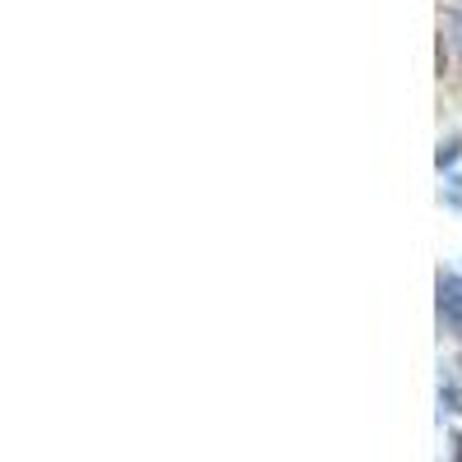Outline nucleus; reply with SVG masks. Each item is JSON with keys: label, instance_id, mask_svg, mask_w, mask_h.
Segmentation results:
<instances>
[{"label": "nucleus", "instance_id": "nucleus-4", "mask_svg": "<svg viewBox=\"0 0 462 462\" xmlns=\"http://www.w3.org/2000/svg\"><path fill=\"white\" fill-rule=\"evenodd\" d=\"M453 462H462V435L453 439Z\"/></svg>", "mask_w": 462, "mask_h": 462}, {"label": "nucleus", "instance_id": "nucleus-5", "mask_svg": "<svg viewBox=\"0 0 462 462\" xmlns=\"http://www.w3.org/2000/svg\"><path fill=\"white\" fill-rule=\"evenodd\" d=\"M457 47H462V19H457Z\"/></svg>", "mask_w": 462, "mask_h": 462}, {"label": "nucleus", "instance_id": "nucleus-1", "mask_svg": "<svg viewBox=\"0 0 462 462\" xmlns=\"http://www.w3.org/2000/svg\"><path fill=\"white\" fill-rule=\"evenodd\" d=\"M439 305H444V315L462 328V278H448L439 282Z\"/></svg>", "mask_w": 462, "mask_h": 462}, {"label": "nucleus", "instance_id": "nucleus-3", "mask_svg": "<svg viewBox=\"0 0 462 462\" xmlns=\"http://www.w3.org/2000/svg\"><path fill=\"white\" fill-rule=\"evenodd\" d=\"M448 199H453V204H462V180H448Z\"/></svg>", "mask_w": 462, "mask_h": 462}, {"label": "nucleus", "instance_id": "nucleus-2", "mask_svg": "<svg viewBox=\"0 0 462 462\" xmlns=\"http://www.w3.org/2000/svg\"><path fill=\"white\" fill-rule=\"evenodd\" d=\"M444 398H448L453 411H462V361H453L448 374H444Z\"/></svg>", "mask_w": 462, "mask_h": 462}]
</instances>
